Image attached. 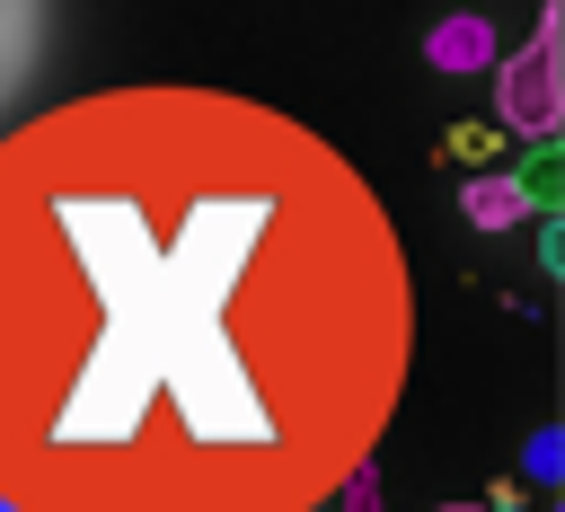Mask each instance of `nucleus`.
Segmentation results:
<instances>
[{"instance_id": "nucleus-1", "label": "nucleus", "mask_w": 565, "mask_h": 512, "mask_svg": "<svg viewBox=\"0 0 565 512\" xmlns=\"http://www.w3.org/2000/svg\"><path fill=\"white\" fill-rule=\"evenodd\" d=\"M406 327L380 194L256 97L97 88L0 141L9 512H318Z\"/></svg>"}, {"instance_id": "nucleus-2", "label": "nucleus", "mask_w": 565, "mask_h": 512, "mask_svg": "<svg viewBox=\"0 0 565 512\" xmlns=\"http://www.w3.org/2000/svg\"><path fill=\"white\" fill-rule=\"evenodd\" d=\"M494 88H503V124L512 132H530V141H547L556 132V9H539V44H521L503 71H494ZM494 124V132H503Z\"/></svg>"}, {"instance_id": "nucleus-3", "label": "nucleus", "mask_w": 565, "mask_h": 512, "mask_svg": "<svg viewBox=\"0 0 565 512\" xmlns=\"http://www.w3.org/2000/svg\"><path fill=\"white\" fill-rule=\"evenodd\" d=\"M424 53H433V71H494V26L477 9H459V18H441L424 35Z\"/></svg>"}, {"instance_id": "nucleus-4", "label": "nucleus", "mask_w": 565, "mask_h": 512, "mask_svg": "<svg viewBox=\"0 0 565 512\" xmlns=\"http://www.w3.org/2000/svg\"><path fill=\"white\" fill-rule=\"evenodd\" d=\"M459 212H468L477 230H512V221H530L539 203H530V194H521L503 168H486V177H468V185H459Z\"/></svg>"}, {"instance_id": "nucleus-5", "label": "nucleus", "mask_w": 565, "mask_h": 512, "mask_svg": "<svg viewBox=\"0 0 565 512\" xmlns=\"http://www.w3.org/2000/svg\"><path fill=\"white\" fill-rule=\"evenodd\" d=\"M503 159V132L494 124H450L441 132V168H494Z\"/></svg>"}, {"instance_id": "nucleus-6", "label": "nucleus", "mask_w": 565, "mask_h": 512, "mask_svg": "<svg viewBox=\"0 0 565 512\" xmlns=\"http://www.w3.org/2000/svg\"><path fill=\"white\" fill-rule=\"evenodd\" d=\"M441 512H477V503H441Z\"/></svg>"}]
</instances>
